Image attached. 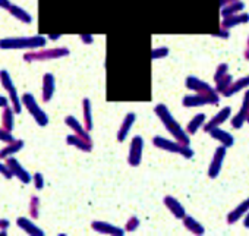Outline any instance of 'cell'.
Segmentation results:
<instances>
[{"label":"cell","instance_id":"6da1fadb","mask_svg":"<svg viewBox=\"0 0 249 236\" xmlns=\"http://www.w3.org/2000/svg\"><path fill=\"white\" fill-rule=\"evenodd\" d=\"M156 114L159 116V119L161 121V124L164 125L166 131H169V134L180 144L183 145H189V134L178 124V121L173 117V114L170 113L169 107L163 103L157 104L156 109H154Z\"/></svg>","mask_w":249,"mask_h":236},{"label":"cell","instance_id":"7a4b0ae2","mask_svg":"<svg viewBox=\"0 0 249 236\" xmlns=\"http://www.w3.org/2000/svg\"><path fill=\"white\" fill-rule=\"evenodd\" d=\"M47 43V38L43 36H31V37H8L0 40V49L2 50H37L43 49Z\"/></svg>","mask_w":249,"mask_h":236},{"label":"cell","instance_id":"3957f363","mask_svg":"<svg viewBox=\"0 0 249 236\" xmlns=\"http://www.w3.org/2000/svg\"><path fill=\"white\" fill-rule=\"evenodd\" d=\"M69 49L68 47H54V49H40V50H33L24 54L25 62H47V60H57L62 57L69 56Z\"/></svg>","mask_w":249,"mask_h":236},{"label":"cell","instance_id":"277c9868","mask_svg":"<svg viewBox=\"0 0 249 236\" xmlns=\"http://www.w3.org/2000/svg\"><path fill=\"white\" fill-rule=\"evenodd\" d=\"M153 144H154V147H157L160 150H164V151H169L173 154H179L183 159H192L194 157V150L189 145H183V144L178 143L176 140H167L164 137L157 135L153 138Z\"/></svg>","mask_w":249,"mask_h":236},{"label":"cell","instance_id":"5b68a950","mask_svg":"<svg viewBox=\"0 0 249 236\" xmlns=\"http://www.w3.org/2000/svg\"><path fill=\"white\" fill-rule=\"evenodd\" d=\"M220 103V95L215 91V88L210 91H202V92H195L191 95H185L182 100L183 107H201L207 104H218Z\"/></svg>","mask_w":249,"mask_h":236},{"label":"cell","instance_id":"8992f818","mask_svg":"<svg viewBox=\"0 0 249 236\" xmlns=\"http://www.w3.org/2000/svg\"><path fill=\"white\" fill-rule=\"evenodd\" d=\"M21 100H22L24 107L28 110V113L33 116V119L36 121V124L38 127L44 128V127L49 125V116H47V113L38 106V103H37V100H36V97L33 94L25 92V94L21 95Z\"/></svg>","mask_w":249,"mask_h":236},{"label":"cell","instance_id":"52a82bcc","mask_svg":"<svg viewBox=\"0 0 249 236\" xmlns=\"http://www.w3.org/2000/svg\"><path fill=\"white\" fill-rule=\"evenodd\" d=\"M0 82H2L5 91L8 92L9 101L12 103V107H14L15 113L19 114L22 111V106L24 104H22V100L19 97V92H18L17 87H15V84H14V81L11 78V73L8 71H5V69L0 71Z\"/></svg>","mask_w":249,"mask_h":236},{"label":"cell","instance_id":"ba28073f","mask_svg":"<svg viewBox=\"0 0 249 236\" xmlns=\"http://www.w3.org/2000/svg\"><path fill=\"white\" fill-rule=\"evenodd\" d=\"M142 151H144V138L141 135H135L131 141L129 154H128V164L132 167L140 166L141 160H142Z\"/></svg>","mask_w":249,"mask_h":236},{"label":"cell","instance_id":"9c48e42d","mask_svg":"<svg viewBox=\"0 0 249 236\" xmlns=\"http://www.w3.org/2000/svg\"><path fill=\"white\" fill-rule=\"evenodd\" d=\"M226 151L227 148L224 145H220L215 148L214 154H213V159L210 162V167H208V178L211 179H215L220 172H221V167H223V163H224V159H226Z\"/></svg>","mask_w":249,"mask_h":236},{"label":"cell","instance_id":"30bf717a","mask_svg":"<svg viewBox=\"0 0 249 236\" xmlns=\"http://www.w3.org/2000/svg\"><path fill=\"white\" fill-rule=\"evenodd\" d=\"M6 164H8V167L11 169V172H12V175H14V178H18L24 185H28V183H31V181H33V176L28 173V170L12 156V157H8L6 159V162H5Z\"/></svg>","mask_w":249,"mask_h":236},{"label":"cell","instance_id":"8fae6325","mask_svg":"<svg viewBox=\"0 0 249 236\" xmlns=\"http://www.w3.org/2000/svg\"><path fill=\"white\" fill-rule=\"evenodd\" d=\"M91 229L97 233L101 235H107V236H123L124 235V229H120L116 224L107 223V221H101V220H94L91 223Z\"/></svg>","mask_w":249,"mask_h":236},{"label":"cell","instance_id":"7c38bea8","mask_svg":"<svg viewBox=\"0 0 249 236\" xmlns=\"http://www.w3.org/2000/svg\"><path fill=\"white\" fill-rule=\"evenodd\" d=\"M248 113H249V90H248V91L245 92V95H243L240 110L237 111V114H234V116L231 117V127H233L234 129H240V128L246 124Z\"/></svg>","mask_w":249,"mask_h":236},{"label":"cell","instance_id":"4fadbf2b","mask_svg":"<svg viewBox=\"0 0 249 236\" xmlns=\"http://www.w3.org/2000/svg\"><path fill=\"white\" fill-rule=\"evenodd\" d=\"M230 114H231V109L229 107V106H226V107H223L213 119H210L205 125H204V132H210L213 128H217V127H221L227 119H230Z\"/></svg>","mask_w":249,"mask_h":236},{"label":"cell","instance_id":"5bb4252c","mask_svg":"<svg viewBox=\"0 0 249 236\" xmlns=\"http://www.w3.org/2000/svg\"><path fill=\"white\" fill-rule=\"evenodd\" d=\"M56 91V79L53 73H46L43 76V85H41V98L43 103H49Z\"/></svg>","mask_w":249,"mask_h":236},{"label":"cell","instance_id":"9a60e30c","mask_svg":"<svg viewBox=\"0 0 249 236\" xmlns=\"http://www.w3.org/2000/svg\"><path fill=\"white\" fill-rule=\"evenodd\" d=\"M135 121H137V114L134 111L126 113V116H124V119H123V122H122V125H120V128L117 131V141L119 143H123L124 140L128 138Z\"/></svg>","mask_w":249,"mask_h":236},{"label":"cell","instance_id":"2e32d148","mask_svg":"<svg viewBox=\"0 0 249 236\" xmlns=\"http://www.w3.org/2000/svg\"><path fill=\"white\" fill-rule=\"evenodd\" d=\"M208 135H210L213 140L218 141V143H220L221 145H224L226 148H230V147H233V145H234V137H233L230 132H227V131L221 129L220 127L213 128V129L208 132Z\"/></svg>","mask_w":249,"mask_h":236},{"label":"cell","instance_id":"e0dca14e","mask_svg":"<svg viewBox=\"0 0 249 236\" xmlns=\"http://www.w3.org/2000/svg\"><path fill=\"white\" fill-rule=\"evenodd\" d=\"M163 202H164V205L167 207V210L173 214V217H176V218H179V220H182L185 216H186V210H185V207L175 198V197H172V195H166L164 198H163Z\"/></svg>","mask_w":249,"mask_h":236},{"label":"cell","instance_id":"ac0fdd59","mask_svg":"<svg viewBox=\"0 0 249 236\" xmlns=\"http://www.w3.org/2000/svg\"><path fill=\"white\" fill-rule=\"evenodd\" d=\"M17 226H18L19 229H22V230H24L27 235H30V236H44V235H46L44 230L40 229L37 224H34V221H33L31 218H28V217H18Z\"/></svg>","mask_w":249,"mask_h":236},{"label":"cell","instance_id":"d6986e66","mask_svg":"<svg viewBox=\"0 0 249 236\" xmlns=\"http://www.w3.org/2000/svg\"><path fill=\"white\" fill-rule=\"evenodd\" d=\"M66 143H68V145H72V147H75V148H78V150H81L84 153H91L92 151V141L85 140V138H82V137H79L76 134L68 135Z\"/></svg>","mask_w":249,"mask_h":236},{"label":"cell","instance_id":"ffe728a7","mask_svg":"<svg viewBox=\"0 0 249 236\" xmlns=\"http://www.w3.org/2000/svg\"><path fill=\"white\" fill-rule=\"evenodd\" d=\"M248 211H249V198L243 200L236 208H233V210L227 214V223H229V224H236L242 217L246 216Z\"/></svg>","mask_w":249,"mask_h":236},{"label":"cell","instance_id":"44dd1931","mask_svg":"<svg viewBox=\"0 0 249 236\" xmlns=\"http://www.w3.org/2000/svg\"><path fill=\"white\" fill-rule=\"evenodd\" d=\"M249 22V14H236V15H231V17H227V18H223L221 21V28L224 30H231L234 27H239V25H243Z\"/></svg>","mask_w":249,"mask_h":236},{"label":"cell","instance_id":"7402d4cb","mask_svg":"<svg viewBox=\"0 0 249 236\" xmlns=\"http://www.w3.org/2000/svg\"><path fill=\"white\" fill-rule=\"evenodd\" d=\"M65 124L73 131V134H76V135H79V137H82V138H85V140H89V141H92L91 140V137H89V132L87 131V128L76 119L75 116H66L65 117Z\"/></svg>","mask_w":249,"mask_h":236},{"label":"cell","instance_id":"603a6c76","mask_svg":"<svg viewBox=\"0 0 249 236\" xmlns=\"http://www.w3.org/2000/svg\"><path fill=\"white\" fill-rule=\"evenodd\" d=\"M185 87H186L188 90L194 91V92H202V91H210V90H213V87H211L208 82H205V81H202V79H199V78H196V76H188V78L185 79Z\"/></svg>","mask_w":249,"mask_h":236},{"label":"cell","instance_id":"cb8c5ba5","mask_svg":"<svg viewBox=\"0 0 249 236\" xmlns=\"http://www.w3.org/2000/svg\"><path fill=\"white\" fill-rule=\"evenodd\" d=\"M82 117H84V127L87 128V131H92L94 122H92V104L89 98H84L82 100Z\"/></svg>","mask_w":249,"mask_h":236},{"label":"cell","instance_id":"d4e9b609","mask_svg":"<svg viewBox=\"0 0 249 236\" xmlns=\"http://www.w3.org/2000/svg\"><path fill=\"white\" fill-rule=\"evenodd\" d=\"M205 119H207L205 113H198V114H195V116L192 117V119L188 122L185 131H186L189 135H195V134L201 129V127L205 125Z\"/></svg>","mask_w":249,"mask_h":236},{"label":"cell","instance_id":"484cf974","mask_svg":"<svg viewBox=\"0 0 249 236\" xmlns=\"http://www.w3.org/2000/svg\"><path fill=\"white\" fill-rule=\"evenodd\" d=\"M25 143L22 140H15L11 144H6L5 148L0 150V160H6L8 157H12L14 154H17L18 151H21L24 148Z\"/></svg>","mask_w":249,"mask_h":236},{"label":"cell","instance_id":"4316f807","mask_svg":"<svg viewBox=\"0 0 249 236\" xmlns=\"http://www.w3.org/2000/svg\"><path fill=\"white\" fill-rule=\"evenodd\" d=\"M182 221H183V226H185V229L186 230H189L191 233H194V235H204L205 233V227L201 224V221H198L196 218H194V217H191V216H185L183 218H182Z\"/></svg>","mask_w":249,"mask_h":236},{"label":"cell","instance_id":"83f0119b","mask_svg":"<svg viewBox=\"0 0 249 236\" xmlns=\"http://www.w3.org/2000/svg\"><path fill=\"white\" fill-rule=\"evenodd\" d=\"M15 19H18L19 22H22V24H31L34 19H33V17H31V14L30 12H27L24 8H21V6H18V5H12L11 6V9L8 11Z\"/></svg>","mask_w":249,"mask_h":236},{"label":"cell","instance_id":"f1b7e54d","mask_svg":"<svg viewBox=\"0 0 249 236\" xmlns=\"http://www.w3.org/2000/svg\"><path fill=\"white\" fill-rule=\"evenodd\" d=\"M248 87H249V75L248 76H243V78H240L237 81H233L231 85L223 92V95L224 97H231V95L237 94L239 91H242V90H245Z\"/></svg>","mask_w":249,"mask_h":236},{"label":"cell","instance_id":"f546056e","mask_svg":"<svg viewBox=\"0 0 249 236\" xmlns=\"http://www.w3.org/2000/svg\"><path fill=\"white\" fill-rule=\"evenodd\" d=\"M243 9H245V3L242 2V0H237V2H231V3H229V5L221 8V17L227 18V17L240 14Z\"/></svg>","mask_w":249,"mask_h":236},{"label":"cell","instance_id":"4dcf8cb0","mask_svg":"<svg viewBox=\"0 0 249 236\" xmlns=\"http://www.w3.org/2000/svg\"><path fill=\"white\" fill-rule=\"evenodd\" d=\"M14 116H15V110L14 107L8 106L3 109V113H2V128H5L6 131L12 132L14 129Z\"/></svg>","mask_w":249,"mask_h":236},{"label":"cell","instance_id":"1f68e13d","mask_svg":"<svg viewBox=\"0 0 249 236\" xmlns=\"http://www.w3.org/2000/svg\"><path fill=\"white\" fill-rule=\"evenodd\" d=\"M28 211L33 220H37L40 217V198L37 195H33L30 198V205H28Z\"/></svg>","mask_w":249,"mask_h":236},{"label":"cell","instance_id":"d6a6232c","mask_svg":"<svg viewBox=\"0 0 249 236\" xmlns=\"http://www.w3.org/2000/svg\"><path fill=\"white\" fill-rule=\"evenodd\" d=\"M231 82H233V76H231L230 73H227L226 76H223L220 81L215 82V91H217L218 94H223V92L231 85Z\"/></svg>","mask_w":249,"mask_h":236},{"label":"cell","instance_id":"836d02e7","mask_svg":"<svg viewBox=\"0 0 249 236\" xmlns=\"http://www.w3.org/2000/svg\"><path fill=\"white\" fill-rule=\"evenodd\" d=\"M140 224H141L140 218L137 216H132V217H129L126 220V224H124V230H126V232H135L140 227Z\"/></svg>","mask_w":249,"mask_h":236},{"label":"cell","instance_id":"e575fe53","mask_svg":"<svg viewBox=\"0 0 249 236\" xmlns=\"http://www.w3.org/2000/svg\"><path fill=\"white\" fill-rule=\"evenodd\" d=\"M166 56H169V47H157V49H153V52H151L153 60H160Z\"/></svg>","mask_w":249,"mask_h":236},{"label":"cell","instance_id":"d590c367","mask_svg":"<svg viewBox=\"0 0 249 236\" xmlns=\"http://www.w3.org/2000/svg\"><path fill=\"white\" fill-rule=\"evenodd\" d=\"M227 72H229V65H227V63H220V65L217 66V69H215L214 81H215V82H217V81H220L223 76H226V75H227Z\"/></svg>","mask_w":249,"mask_h":236},{"label":"cell","instance_id":"8d00e7d4","mask_svg":"<svg viewBox=\"0 0 249 236\" xmlns=\"http://www.w3.org/2000/svg\"><path fill=\"white\" fill-rule=\"evenodd\" d=\"M17 138L12 135V132L6 131L5 128H0V143H6V144H11L14 143Z\"/></svg>","mask_w":249,"mask_h":236},{"label":"cell","instance_id":"74e56055","mask_svg":"<svg viewBox=\"0 0 249 236\" xmlns=\"http://www.w3.org/2000/svg\"><path fill=\"white\" fill-rule=\"evenodd\" d=\"M33 183H34L36 189L41 191L44 188V176H43V173H40V172L34 173L33 175Z\"/></svg>","mask_w":249,"mask_h":236},{"label":"cell","instance_id":"f35d334b","mask_svg":"<svg viewBox=\"0 0 249 236\" xmlns=\"http://www.w3.org/2000/svg\"><path fill=\"white\" fill-rule=\"evenodd\" d=\"M0 175H3L6 179H12L14 178V175H12L11 169L8 167V164L6 163H2V162H0Z\"/></svg>","mask_w":249,"mask_h":236},{"label":"cell","instance_id":"ab89813d","mask_svg":"<svg viewBox=\"0 0 249 236\" xmlns=\"http://www.w3.org/2000/svg\"><path fill=\"white\" fill-rule=\"evenodd\" d=\"M229 36H230V30H224V28H221V27H220V30H218L217 33H214V34H213V37L224 38V40H227V38H229Z\"/></svg>","mask_w":249,"mask_h":236},{"label":"cell","instance_id":"60d3db41","mask_svg":"<svg viewBox=\"0 0 249 236\" xmlns=\"http://www.w3.org/2000/svg\"><path fill=\"white\" fill-rule=\"evenodd\" d=\"M79 38L84 44H92L94 43V37L91 34H81Z\"/></svg>","mask_w":249,"mask_h":236},{"label":"cell","instance_id":"b9f144b4","mask_svg":"<svg viewBox=\"0 0 249 236\" xmlns=\"http://www.w3.org/2000/svg\"><path fill=\"white\" fill-rule=\"evenodd\" d=\"M12 5H14V3L11 2V0H0V9H5V11H9Z\"/></svg>","mask_w":249,"mask_h":236},{"label":"cell","instance_id":"7bdbcfd3","mask_svg":"<svg viewBox=\"0 0 249 236\" xmlns=\"http://www.w3.org/2000/svg\"><path fill=\"white\" fill-rule=\"evenodd\" d=\"M11 226V221L8 218H0V230H8Z\"/></svg>","mask_w":249,"mask_h":236},{"label":"cell","instance_id":"ee69618b","mask_svg":"<svg viewBox=\"0 0 249 236\" xmlns=\"http://www.w3.org/2000/svg\"><path fill=\"white\" fill-rule=\"evenodd\" d=\"M243 59L249 60V36L246 38V44H245V50H243Z\"/></svg>","mask_w":249,"mask_h":236},{"label":"cell","instance_id":"f6af8a7d","mask_svg":"<svg viewBox=\"0 0 249 236\" xmlns=\"http://www.w3.org/2000/svg\"><path fill=\"white\" fill-rule=\"evenodd\" d=\"M8 106H9L8 97H5V95H0V107L5 109V107H8Z\"/></svg>","mask_w":249,"mask_h":236},{"label":"cell","instance_id":"bcb514c9","mask_svg":"<svg viewBox=\"0 0 249 236\" xmlns=\"http://www.w3.org/2000/svg\"><path fill=\"white\" fill-rule=\"evenodd\" d=\"M218 2H220V8H223V6H226V5H229L231 2H237V0H218Z\"/></svg>","mask_w":249,"mask_h":236},{"label":"cell","instance_id":"7dc6e473","mask_svg":"<svg viewBox=\"0 0 249 236\" xmlns=\"http://www.w3.org/2000/svg\"><path fill=\"white\" fill-rule=\"evenodd\" d=\"M47 37H49V40H52V41H57L62 36H60V34H49Z\"/></svg>","mask_w":249,"mask_h":236},{"label":"cell","instance_id":"c3c4849f","mask_svg":"<svg viewBox=\"0 0 249 236\" xmlns=\"http://www.w3.org/2000/svg\"><path fill=\"white\" fill-rule=\"evenodd\" d=\"M243 226H245L246 229H249V211H248L246 216L243 217Z\"/></svg>","mask_w":249,"mask_h":236},{"label":"cell","instance_id":"681fc988","mask_svg":"<svg viewBox=\"0 0 249 236\" xmlns=\"http://www.w3.org/2000/svg\"><path fill=\"white\" fill-rule=\"evenodd\" d=\"M246 122L249 124V113H248V117H246Z\"/></svg>","mask_w":249,"mask_h":236}]
</instances>
